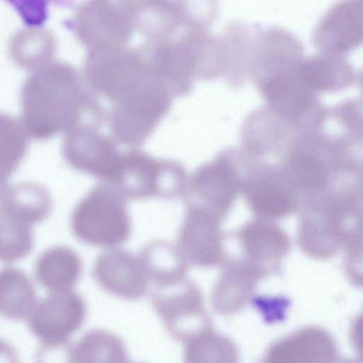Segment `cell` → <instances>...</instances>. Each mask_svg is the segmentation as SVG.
<instances>
[{
  "label": "cell",
  "instance_id": "6da1fadb",
  "mask_svg": "<svg viewBox=\"0 0 363 363\" xmlns=\"http://www.w3.org/2000/svg\"><path fill=\"white\" fill-rule=\"evenodd\" d=\"M82 77L60 61L33 71L21 91V123L28 135L45 140L79 124H100L101 107Z\"/></svg>",
  "mask_w": 363,
  "mask_h": 363
},
{
  "label": "cell",
  "instance_id": "7a4b0ae2",
  "mask_svg": "<svg viewBox=\"0 0 363 363\" xmlns=\"http://www.w3.org/2000/svg\"><path fill=\"white\" fill-rule=\"evenodd\" d=\"M172 97L154 72L139 77L111 101L108 121L112 134L129 146L141 145L170 109Z\"/></svg>",
  "mask_w": 363,
  "mask_h": 363
},
{
  "label": "cell",
  "instance_id": "3957f363",
  "mask_svg": "<svg viewBox=\"0 0 363 363\" xmlns=\"http://www.w3.org/2000/svg\"><path fill=\"white\" fill-rule=\"evenodd\" d=\"M70 227L74 236L84 243L118 247L131 235L127 199L113 184H98L74 208Z\"/></svg>",
  "mask_w": 363,
  "mask_h": 363
},
{
  "label": "cell",
  "instance_id": "277c9868",
  "mask_svg": "<svg viewBox=\"0 0 363 363\" xmlns=\"http://www.w3.org/2000/svg\"><path fill=\"white\" fill-rule=\"evenodd\" d=\"M187 177L178 162L156 159L138 150L123 152L115 186L127 199H175L184 193Z\"/></svg>",
  "mask_w": 363,
  "mask_h": 363
},
{
  "label": "cell",
  "instance_id": "5b68a950",
  "mask_svg": "<svg viewBox=\"0 0 363 363\" xmlns=\"http://www.w3.org/2000/svg\"><path fill=\"white\" fill-rule=\"evenodd\" d=\"M134 4L135 0H86L65 24L89 49L125 46L135 28Z\"/></svg>",
  "mask_w": 363,
  "mask_h": 363
},
{
  "label": "cell",
  "instance_id": "8992f818",
  "mask_svg": "<svg viewBox=\"0 0 363 363\" xmlns=\"http://www.w3.org/2000/svg\"><path fill=\"white\" fill-rule=\"evenodd\" d=\"M151 300L168 333L182 343L212 328L203 308L201 290L186 277L155 285Z\"/></svg>",
  "mask_w": 363,
  "mask_h": 363
},
{
  "label": "cell",
  "instance_id": "52a82bcc",
  "mask_svg": "<svg viewBox=\"0 0 363 363\" xmlns=\"http://www.w3.org/2000/svg\"><path fill=\"white\" fill-rule=\"evenodd\" d=\"M98 126L82 123L66 132L62 155L73 169L113 184L123 152L119 151L116 140L99 132Z\"/></svg>",
  "mask_w": 363,
  "mask_h": 363
},
{
  "label": "cell",
  "instance_id": "ba28073f",
  "mask_svg": "<svg viewBox=\"0 0 363 363\" xmlns=\"http://www.w3.org/2000/svg\"><path fill=\"white\" fill-rule=\"evenodd\" d=\"M240 183L234 167L223 156L199 167L186 181L185 208L206 213L220 221L235 200Z\"/></svg>",
  "mask_w": 363,
  "mask_h": 363
},
{
  "label": "cell",
  "instance_id": "9c48e42d",
  "mask_svg": "<svg viewBox=\"0 0 363 363\" xmlns=\"http://www.w3.org/2000/svg\"><path fill=\"white\" fill-rule=\"evenodd\" d=\"M86 305L73 290L49 293L38 301L28 318V328L42 344L62 347L83 325Z\"/></svg>",
  "mask_w": 363,
  "mask_h": 363
},
{
  "label": "cell",
  "instance_id": "30bf717a",
  "mask_svg": "<svg viewBox=\"0 0 363 363\" xmlns=\"http://www.w3.org/2000/svg\"><path fill=\"white\" fill-rule=\"evenodd\" d=\"M363 0H340L318 23L313 35L320 52L348 53L362 43Z\"/></svg>",
  "mask_w": 363,
  "mask_h": 363
},
{
  "label": "cell",
  "instance_id": "8fae6325",
  "mask_svg": "<svg viewBox=\"0 0 363 363\" xmlns=\"http://www.w3.org/2000/svg\"><path fill=\"white\" fill-rule=\"evenodd\" d=\"M93 276L106 291L126 300L141 298L150 283L139 257L117 247L96 258Z\"/></svg>",
  "mask_w": 363,
  "mask_h": 363
},
{
  "label": "cell",
  "instance_id": "7c38bea8",
  "mask_svg": "<svg viewBox=\"0 0 363 363\" xmlns=\"http://www.w3.org/2000/svg\"><path fill=\"white\" fill-rule=\"evenodd\" d=\"M220 222L201 211L185 208L176 245L189 264L211 267L224 262Z\"/></svg>",
  "mask_w": 363,
  "mask_h": 363
},
{
  "label": "cell",
  "instance_id": "4fadbf2b",
  "mask_svg": "<svg viewBox=\"0 0 363 363\" xmlns=\"http://www.w3.org/2000/svg\"><path fill=\"white\" fill-rule=\"evenodd\" d=\"M303 48L289 31L269 27L256 35L250 71L259 79L296 69L303 60Z\"/></svg>",
  "mask_w": 363,
  "mask_h": 363
},
{
  "label": "cell",
  "instance_id": "5bb4252c",
  "mask_svg": "<svg viewBox=\"0 0 363 363\" xmlns=\"http://www.w3.org/2000/svg\"><path fill=\"white\" fill-rule=\"evenodd\" d=\"M281 173L271 167H262L246 182L247 201L257 213L264 217H281L295 208L289 181Z\"/></svg>",
  "mask_w": 363,
  "mask_h": 363
},
{
  "label": "cell",
  "instance_id": "9a60e30c",
  "mask_svg": "<svg viewBox=\"0 0 363 363\" xmlns=\"http://www.w3.org/2000/svg\"><path fill=\"white\" fill-rule=\"evenodd\" d=\"M82 270L80 256L65 245L45 250L33 266L35 281L49 293L72 290L80 278Z\"/></svg>",
  "mask_w": 363,
  "mask_h": 363
},
{
  "label": "cell",
  "instance_id": "2e32d148",
  "mask_svg": "<svg viewBox=\"0 0 363 363\" xmlns=\"http://www.w3.org/2000/svg\"><path fill=\"white\" fill-rule=\"evenodd\" d=\"M298 68L259 80L263 94L274 110L291 119L303 116L312 103L311 89L301 78Z\"/></svg>",
  "mask_w": 363,
  "mask_h": 363
},
{
  "label": "cell",
  "instance_id": "e0dca14e",
  "mask_svg": "<svg viewBox=\"0 0 363 363\" xmlns=\"http://www.w3.org/2000/svg\"><path fill=\"white\" fill-rule=\"evenodd\" d=\"M242 248L247 253V263L262 275L279 262L286 253L288 239L275 225L265 220L250 223L240 233Z\"/></svg>",
  "mask_w": 363,
  "mask_h": 363
},
{
  "label": "cell",
  "instance_id": "ac0fdd59",
  "mask_svg": "<svg viewBox=\"0 0 363 363\" xmlns=\"http://www.w3.org/2000/svg\"><path fill=\"white\" fill-rule=\"evenodd\" d=\"M262 276L247 262L229 264L216 283L211 296L213 309L220 313L239 311L247 301L255 281Z\"/></svg>",
  "mask_w": 363,
  "mask_h": 363
},
{
  "label": "cell",
  "instance_id": "d6986e66",
  "mask_svg": "<svg viewBox=\"0 0 363 363\" xmlns=\"http://www.w3.org/2000/svg\"><path fill=\"white\" fill-rule=\"evenodd\" d=\"M298 72L311 90L318 91L344 87L354 77L351 64L343 55L324 52L302 60Z\"/></svg>",
  "mask_w": 363,
  "mask_h": 363
},
{
  "label": "cell",
  "instance_id": "ffe728a7",
  "mask_svg": "<svg viewBox=\"0 0 363 363\" xmlns=\"http://www.w3.org/2000/svg\"><path fill=\"white\" fill-rule=\"evenodd\" d=\"M33 284L21 269H1L0 315L12 320H27L38 302Z\"/></svg>",
  "mask_w": 363,
  "mask_h": 363
},
{
  "label": "cell",
  "instance_id": "44dd1931",
  "mask_svg": "<svg viewBox=\"0 0 363 363\" xmlns=\"http://www.w3.org/2000/svg\"><path fill=\"white\" fill-rule=\"evenodd\" d=\"M182 24L177 0H135L134 26L147 40H167Z\"/></svg>",
  "mask_w": 363,
  "mask_h": 363
},
{
  "label": "cell",
  "instance_id": "7402d4cb",
  "mask_svg": "<svg viewBox=\"0 0 363 363\" xmlns=\"http://www.w3.org/2000/svg\"><path fill=\"white\" fill-rule=\"evenodd\" d=\"M56 48V39L49 30L28 26L13 35L9 52L16 65L33 72L52 61Z\"/></svg>",
  "mask_w": 363,
  "mask_h": 363
},
{
  "label": "cell",
  "instance_id": "603a6c76",
  "mask_svg": "<svg viewBox=\"0 0 363 363\" xmlns=\"http://www.w3.org/2000/svg\"><path fill=\"white\" fill-rule=\"evenodd\" d=\"M0 208L33 225L49 216L52 199L45 187L24 182L5 186L0 197Z\"/></svg>",
  "mask_w": 363,
  "mask_h": 363
},
{
  "label": "cell",
  "instance_id": "cb8c5ba5",
  "mask_svg": "<svg viewBox=\"0 0 363 363\" xmlns=\"http://www.w3.org/2000/svg\"><path fill=\"white\" fill-rule=\"evenodd\" d=\"M155 285L169 283L186 277L189 264L177 245L164 240L146 244L138 256Z\"/></svg>",
  "mask_w": 363,
  "mask_h": 363
},
{
  "label": "cell",
  "instance_id": "d4e9b609",
  "mask_svg": "<svg viewBox=\"0 0 363 363\" xmlns=\"http://www.w3.org/2000/svg\"><path fill=\"white\" fill-rule=\"evenodd\" d=\"M66 356L75 363H121L128 361L125 345L116 335L101 329L86 332L69 346Z\"/></svg>",
  "mask_w": 363,
  "mask_h": 363
},
{
  "label": "cell",
  "instance_id": "484cf974",
  "mask_svg": "<svg viewBox=\"0 0 363 363\" xmlns=\"http://www.w3.org/2000/svg\"><path fill=\"white\" fill-rule=\"evenodd\" d=\"M183 35L192 56L195 77L212 79L225 71V50L220 37L195 30Z\"/></svg>",
  "mask_w": 363,
  "mask_h": 363
},
{
  "label": "cell",
  "instance_id": "4316f807",
  "mask_svg": "<svg viewBox=\"0 0 363 363\" xmlns=\"http://www.w3.org/2000/svg\"><path fill=\"white\" fill-rule=\"evenodd\" d=\"M28 135L22 123L0 112V186L5 185L26 155Z\"/></svg>",
  "mask_w": 363,
  "mask_h": 363
},
{
  "label": "cell",
  "instance_id": "83f0119b",
  "mask_svg": "<svg viewBox=\"0 0 363 363\" xmlns=\"http://www.w3.org/2000/svg\"><path fill=\"white\" fill-rule=\"evenodd\" d=\"M257 30L242 21H233L219 36L225 55V69L230 73L250 71Z\"/></svg>",
  "mask_w": 363,
  "mask_h": 363
},
{
  "label": "cell",
  "instance_id": "f1b7e54d",
  "mask_svg": "<svg viewBox=\"0 0 363 363\" xmlns=\"http://www.w3.org/2000/svg\"><path fill=\"white\" fill-rule=\"evenodd\" d=\"M33 225L0 208V262L24 259L33 250Z\"/></svg>",
  "mask_w": 363,
  "mask_h": 363
},
{
  "label": "cell",
  "instance_id": "f546056e",
  "mask_svg": "<svg viewBox=\"0 0 363 363\" xmlns=\"http://www.w3.org/2000/svg\"><path fill=\"white\" fill-rule=\"evenodd\" d=\"M183 357L186 362H225L234 357L232 344L212 328L195 335L183 342Z\"/></svg>",
  "mask_w": 363,
  "mask_h": 363
},
{
  "label": "cell",
  "instance_id": "4dcf8cb0",
  "mask_svg": "<svg viewBox=\"0 0 363 363\" xmlns=\"http://www.w3.org/2000/svg\"><path fill=\"white\" fill-rule=\"evenodd\" d=\"M289 180L294 186L308 191L320 190L327 184L328 171L325 164L309 153L292 157L288 164Z\"/></svg>",
  "mask_w": 363,
  "mask_h": 363
},
{
  "label": "cell",
  "instance_id": "1f68e13d",
  "mask_svg": "<svg viewBox=\"0 0 363 363\" xmlns=\"http://www.w3.org/2000/svg\"><path fill=\"white\" fill-rule=\"evenodd\" d=\"M182 23L191 30H206L218 12L217 0H177Z\"/></svg>",
  "mask_w": 363,
  "mask_h": 363
},
{
  "label": "cell",
  "instance_id": "d6a6232c",
  "mask_svg": "<svg viewBox=\"0 0 363 363\" xmlns=\"http://www.w3.org/2000/svg\"><path fill=\"white\" fill-rule=\"evenodd\" d=\"M28 26H41L48 19L51 5L72 7L76 0H6Z\"/></svg>",
  "mask_w": 363,
  "mask_h": 363
},
{
  "label": "cell",
  "instance_id": "836d02e7",
  "mask_svg": "<svg viewBox=\"0 0 363 363\" xmlns=\"http://www.w3.org/2000/svg\"><path fill=\"white\" fill-rule=\"evenodd\" d=\"M17 357L13 347L7 342L0 340V362H16Z\"/></svg>",
  "mask_w": 363,
  "mask_h": 363
},
{
  "label": "cell",
  "instance_id": "e575fe53",
  "mask_svg": "<svg viewBox=\"0 0 363 363\" xmlns=\"http://www.w3.org/2000/svg\"><path fill=\"white\" fill-rule=\"evenodd\" d=\"M6 186L5 185L0 186V197H1V194H2V192H3V191H4V189Z\"/></svg>",
  "mask_w": 363,
  "mask_h": 363
}]
</instances>
